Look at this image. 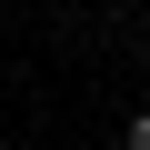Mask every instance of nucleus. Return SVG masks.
<instances>
[{
	"label": "nucleus",
	"mask_w": 150,
	"mask_h": 150,
	"mask_svg": "<svg viewBox=\"0 0 150 150\" xmlns=\"http://www.w3.org/2000/svg\"><path fill=\"white\" fill-rule=\"evenodd\" d=\"M120 150H150V110H140V120H130V140H120Z\"/></svg>",
	"instance_id": "f257e3e1"
}]
</instances>
